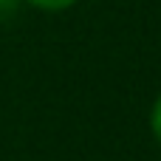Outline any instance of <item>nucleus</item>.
<instances>
[{
  "instance_id": "1",
  "label": "nucleus",
  "mask_w": 161,
  "mask_h": 161,
  "mask_svg": "<svg viewBox=\"0 0 161 161\" xmlns=\"http://www.w3.org/2000/svg\"><path fill=\"white\" fill-rule=\"evenodd\" d=\"M25 6H31L34 11H42V14H62L68 8H74L79 0H23Z\"/></svg>"
},
{
  "instance_id": "2",
  "label": "nucleus",
  "mask_w": 161,
  "mask_h": 161,
  "mask_svg": "<svg viewBox=\"0 0 161 161\" xmlns=\"http://www.w3.org/2000/svg\"><path fill=\"white\" fill-rule=\"evenodd\" d=\"M147 125H150V136L156 139V144L161 147V93L153 99L150 105V116H147Z\"/></svg>"
},
{
  "instance_id": "3",
  "label": "nucleus",
  "mask_w": 161,
  "mask_h": 161,
  "mask_svg": "<svg viewBox=\"0 0 161 161\" xmlns=\"http://www.w3.org/2000/svg\"><path fill=\"white\" fill-rule=\"evenodd\" d=\"M23 6V0H0V23H6L8 17H14V11Z\"/></svg>"
}]
</instances>
